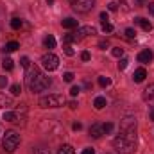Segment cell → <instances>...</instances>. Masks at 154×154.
<instances>
[{"mask_svg": "<svg viewBox=\"0 0 154 154\" xmlns=\"http://www.w3.org/2000/svg\"><path fill=\"white\" fill-rule=\"evenodd\" d=\"M113 147L118 154H134L136 152V131L122 133L113 140Z\"/></svg>", "mask_w": 154, "mask_h": 154, "instance_id": "obj_1", "label": "cell"}, {"mask_svg": "<svg viewBox=\"0 0 154 154\" xmlns=\"http://www.w3.org/2000/svg\"><path fill=\"white\" fill-rule=\"evenodd\" d=\"M27 84H29V90L32 93H38V91H43L50 86V79L43 75L36 66H32V68H29V74H27Z\"/></svg>", "mask_w": 154, "mask_h": 154, "instance_id": "obj_2", "label": "cell"}, {"mask_svg": "<svg viewBox=\"0 0 154 154\" xmlns=\"http://www.w3.org/2000/svg\"><path fill=\"white\" fill-rule=\"evenodd\" d=\"M97 32V29L95 27H91V25H86V27H79L75 32H72V34H66L65 36V45H70L72 41H81V39H84L86 36H90V34H95Z\"/></svg>", "mask_w": 154, "mask_h": 154, "instance_id": "obj_3", "label": "cell"}, {"mask_svg": "<svg viewBox=\"0 0 154 154\" xmlns=\"http://www.w3.org/2000/svg\"><path fill=\"white\" fill-rule=\"evenodd\" d=\"M2 145L5 149V152H14L20 145V136L14 133V131H7L4 140H2Z\"/></svg>", "mask_w": 154, "mask_h": 154, "instance_id": "obj_4", "label": "cell"}, {"mask_svg": "<svg viewBox=\"0 0 154 154\" xmlns=\"http://www.w3.org/2000/svg\"><path fill=\"white\" fill-rule=\"evenodd\" d=\"M63 104H65V97L63 95H47V97L39 99V106L43 109H47V108H61Z\"/></svg>", "mask_w": 154, "mask_h": 154, "instance_id": "obj_5", "label": "cell"}, {"mask_svg": "<svg viewBox=\"0 0 154 154\" xmlns=\"http://www.w3.org/2000/svg\"><path fill=\"white\" fill-rule=\"evenodd\" d=\"M41 66H43L45 70H48V72H54V70L59 66V57H57L56 54L48 52V54H45V56L41 57Z\"/></svg>", "mask_w": 154, "mask_h": 154, "instance_id": "obj_6", "label": "cell"}, {"mask_svg": "<svg viewBox=\"0 0 154 154\" xmlns=\"http://www.w3.org/2000/svg\"><path fill=\"white\" fill-rule=\"evenodd\" d=\"M70 5L75 9L77 13H88L93 9L95 0H70Z\"/></svg>", "mask_w": 154, "mask_h": 154, "instance_id": "obj_7", "label": "cell"}, {"mask_svg": "<svg viewBox=\"0 0 154 154\" xmlns=\"http://www.w3.org/2000/svg\"><path fill=\"white\" fill-rule=\"evenodd\" d=\"M136 131V118L134 116H125L120 122V133H133Z\"/></svg>", "mask_w": 154, "mask_h": 154, "instance_id": "obj_8", "label": "cell"}, {"mask_svg": "<svg viewBox=\"0 0 154 154\" xmlns=\"http://www.w3.org/2000/svg\"><path fill=\"white\" fill-rule=\"evenodd\" d=\"M143 100L151 106V108H154V84H149L145 90H143Z\"/></svg>", "mask_w": 154, "mask_h": 154, "instance_id": "obj_9", "label": "cell"}, {"mask_svg": "<svg viewBox=\"0 0 154 154\" xmlns=\"http://www.w3.org/2000/svg\"><path fill=\"white\" fill-rule=\"evenodd\" d=\"M102 134H104L102 124H99V122L91 124V127H90V136H91V138H95V140H99V138H100Z\"/></svg>", "mask_w": 154, "mask_h": 154, "instance_id": "obj_10", "label": "cell"}, {"mask_svg": "<svg viewBox=\"0 0 154 154\" xmlns=\"http://www.w3.org/2000/svg\"><path fill=\"white\" fill-rule=\"evenodd\" d=\"M152 59H154V54H152V50H149V48H145V50H142V52L138 54V61L143 63V65L151 63Z\"/></svg>", "mask_w": 154, "mask_h": 154, "instance_id": "obj_11", "label": "cell"}, {"mask_svg": "<svg viewBox=\"0 0 154 154\" xmlns=\"http://www.w3.org/2000/svg\"><path fill=\"white\" fill-rule=\"evenodd\" d=\"M145 77H147L145 68H138V70H134V74H133V81H134V82H143Z\"/></svg>", "mask_w": 154, "mask_h": 154, "instance_id": "obj_12", "label": "cell"}, {"mask_svg": "<svg viewBox=\"0 0 154 154\" xmlns=\"http://www.w3.org/2000/svg\"><path fill=\"white\" fill-rule=\"evenodd\" d=\"M134 22H136V23H138V25H140V27H142L143 31H147V32H149V31H152V23H151L149 20H145V18L138 16V18H136Z\"/></svg>", "mask_w": 154, "mask_h": 154, "instance_id": "obj_13", "label": "cell"}, {"mask_svg": "<svg viewBox=\"0 0 154 154\" xmlns=\"http://www.w3.org/2000/svg\"><path fill=\"white\" fill-rule=\"evenodd\" d=\"M4 120L5 122H20V116L14 111H7V113H4Z\"/></svg>", "mask_w": 154, "mask_h": 154, "instance_id": "obj_14", "label": "cell"}, {"mask_svg": "<svg viewBox=\"0 0 154 154\" xmlns=\"http://www.w3.org/2000/svg\"><path fill=\"white\" fill-rule=\"evenodd\" d=\"M11 106H13L11 97H7V95H2V93H0V108H11Z\"/></svg>", "mask_w": 154, "mask_h": 154, "instance_id": "obj_15", "label": "cell"}, {"mask_svg": "<svg viewBox=\"0 0 154 154\" xmlns=\"http://www.w3.org/2000/svg\"><path fill=\"white\" fill-rule=\"evenodd\" d=\"M61 23H63L65 29H75L77 27V20H74V18H65Z\"/></svg>", "mask_w": 154, "mask_h": 154, "instance_id": "obj_16", "label": "cell"}, {"mask_svg": "<svg viewBox=\"0 0 154 154\" xmlns=\"http://www.w3.org/2000/svg\"><path fill=\"white\" fill-rule=\"evenodd\" d=\"M57 154H75V151H74V147H72V145L65 143V145H61V147H59Z\"/></svg>", "mask_w": 154, "mask_h": 154, "instance_id": "obj_17", "label": "cell"}, {"mask_svg": "<svg viewBox=\"0 0 154 154\" xmlns=\"http://www.w3.org/2000/svg\"><path fill=\"white\" fill-rule=\"evenodd\" d=\"M93 106H95V109H104L106 108V99L104 97H97L93 100Z\"/></svg>", "mask_w": 154, "mask_h": 154, "instance_id": "obj_18", "label": "cell"}, {"mask_svg": "<svg viewBox=\"0 0 154 154\" xmlns=\"http://www.w3.org/2000/svg\"><path fill=\"white\" fill-rule=\"evenodd\" d=\"M16 48H20V43H18V41H9V43L4 47V50H5V52H14Z\"/></svg>", "mask_w": 154, "mask_h": 154, "instance_id": "obj_19", "label": "cell"}, {"mask_svg": "<svg viewBox=\"0 0 154 154\" xmlns=\"http://www.w3.org/2000/svg\"><path fill=\"white\" fill-rule=\"evenodd\" d=\"M43 45H45V47H47V48H54V47H56V38H54V36H50V34H48V36H47V38L43 39Z\"/></svg>", "mask_w": 154, "mask_h": 154, "instance_id": "obj_20", "label": "cell"}, {"mask_svg": "<svg viewBox=\"0 0 154 154\" xmlns=\"http://www.w3.org/2000/svg\"><path fill=\"white\" fill-rule=\"evenodd\" d=\"M99 84H100L102 88H108V86L111 84V79H109V77H106V75H100V77H99Z\"/></svg>", "mask_w": 154, "mask_h": 154, "instance_id": "obj_21", "label": "cell"}, {"mask_svg": "<svg viewBox=\"0 0 154 154\" xmlns=\"http://www.w3.org/2000/svg\"><path fill=\"white\" fill-rule=\"evenodd\" d=\"M2 66H4V70H13V66H14V63H13V59H9V57H5V59L2 61Z\"/></svg>", "mask_w": 154, "mask_h": 154, "instance_id": "obj_22", "label": "cell"}, {"mask_svg": "<svg viewBox=\"0 0 154 154\" xmlns=\"http://www.w3.org/2000/svg\"><path fill=\"white\" fill-rule=\"evenodd\" d=\"M124 36H125V39H134L136 38V31L134 29H125L124 31Z\"/></svg>", "mask_w": 154, "mask_h": 154, "instance_id": "obj_23", "label": "cell"}, {"mask_svg": "<svg viewBox=\"0 0 154 154\" xmlns=\"http://www.w3.org/2000/svg\"><path fill=\"white\" fill-rule=\"evenodd\" d=\"M22 25H23V22H22L20 18H13V20H11V27H13L14 31H18Z\"/></svg>", "mask_w": 154, "mask_h": 154, "instance_id": "obj_24", "label": "cell"}, {"mask_svg": "<svg viewBox=\"0 0 154 154\" xmlns=\"http://www.w3.org/2000/svg\"><path fill=\"white\" fill-rule=\"evenodd\" d=\"M127 65H129V59H127V57H120V61H118V70H125Z\"/></svg>", "mask_w": 154, "mask_h": 154, "instance_id": "obj_25", "label": "cell"}, {"mask_svg": "<svg viewBox=\"0 0 154 154\" xmlns=\"http://www.w3.org/2000/svg\"><path fill=\"white\" fill-rule=\"evenodd\" d=\"M102 31L109 34V32H113V31H115V27H113V25H111L109 22H104V23H102Z\"/></svg>", "mask_w": 154, "mask_h": 154, "instance_id": "obj_26", "label": "cell"}, {"mask_svg": "<svg viewBox=\"0 0 154 154\" xmlns=\"http://www.w3.org/2000/svg\"><path fill=\"white\" fill-rule=\"evenodd\" d=\"M11 93H13L14 97H18V95L22 93V86H20V84H13V86H11Z\"/></svg>", "mask_w": 154, "mask_h": 154, "instance_id": "obj_27", "label": "cell"}, {"mask_svg": "<svg viewBox=\"0 0 154 154\" xmlns=\"http://www.w3.org/2000/svg\"><path fill=\"white\" fill-rule=\"evenodd\" d=\"M113 127H115V125H113L111 122H108V124H102V129H104V134H109V133L113 131Z\"/></svg>", "mask_w": 154, "mask_h": 154, "instance_id": "obj_28", "label": "cell"}, {"mask_svg": "<svg viewBox=\"0 0 154 154\" xmlns=\"http://www.w3.org/2000/svg\"><path fill=\"white\" fill-rule=\"evenodd\" d=\"M111 54H113L115 57H118V59H120V57L124 56V48H120V47H115V48L111 50Z\"/></svg>", "mask_w": 154, "mask_h": 154, "instance_id": "obj_29", "label": "cell"}, {"mask_svg": "<svg viewBox=\"0 0 154 154\" xmlns=\"http://www.w3.org/2000/svg\"><path fill=\"white\" fill-rule=\"evenodd\" d=\"M20 65H22L23 68H31V61H29V57H22V59H20Z\"/></svg>", "mask_w": 154, "mask_h": 154, "instance_id": "obj_30", "label": "cell"}, {"mask_svg": "<svg viewBox=\"0 0 154 154\" xmlns=\"http://www.w3.org/2000/svg\"><path fill=\"white\" fill-rule=\"evenodd\" d=\"M63 48H65V54H66V56H74V54H75L74 48H72V45H65Z\"/></svg>", "mask_w": 154, "mask_h": 154, "instance_id": "obj_31", "label": "cell"}, {"mask_svg": "<svg viewBox=\"0 0 154 154\" xmlns=\"http://www.w3.org/2000/svg\"><path fill=\"white\" fill-rule=\"evenodd\" d=\"M74 74H72V72H66V74H65V75H63V79H65V82H72V81H74Z\"/></svg>", "mask_w": 154, "mask_h": 154, "instance_id": "obj_32", "label": "cell"}, {"mask_svg": "<svg viewBox=\"0 0 154 154\" xmlns=\"http://www.w3.org/2000/svg\"><path fill=\"white\" fill-rule=\"evenodd\" d=\"M79 91H81V88H79V86H72V88H70V95H72V97H77V95H79Z\"/></svg>", "mask_w": 154, "mask_h": 154, "instance_id": "obj_33", "label": "cell"}, {"mask_svg": "<svg viewBox=\"0 0 154 154\" xmlns=\"http://www.w3.org/2000/svg\"><path fill=\"white\" fill-rule=\"evenodd\" d=\"M34 154H50V151H48L47 147H38V149L34 151Z\"/></svg>", "mask_w": 154, "mask_h": 154, "instance_id": "obj_34", "label": "cell"}, {"mask_svg": "<svg viewBox=\"0 0 154 154\" xmlns=\"http://www.w3.org/2000/svg\"><path fill=\"white\" fill-rule=\"evenodd\" d=\"M90 57H91V56H90V52H88V50H84V52L81 54V59H82V61H90Z\"/></svg>", "mask_w": 154, "mask_h": 154, "instance_id": "obj_35", "label": "cell"}, {"mask_svg": "<svg viewBox=\"0 0 154 154\" xmlns=\"http://www.w3.org/2000/svg\"><path fill=\"white\" fill-rule=\"evenodd\" d=\"M5 86H7V77L0 75V88H5Z\"/></svg>", "mask_w": 154, "mask_h": 154, "instance_id": "obj_36", "label": "cell"}, {"mask_svg": "<svg viewBox=\"0 0 154 154\" xmlns=\"http://www.w3.org/2000/svg\"><path fill=\"white\" fill-rule=\"evenodd\" d=\"M108 9H109V11H116V9H118V4H116V2H109V4H108Z\"/></svg>", "mask_w": 154, "mask_h": 154, "instance_id": "obj_37", "label": "cell"}, {"mask_svg": "<svg viewBox=\"0 0 154 154\" xmlns=\"http://www.w3.org/2000/svg\"><path fill=\"white\" fill-rule=\"evenodd\" d=\"M72 129H74V131H81V129H82V124H81V122H74V124H72Z\"/></svg>", "mask_w": 154, "mask_h": 154, "instance_id": "obj_38", "label": "cell"}, {"mask_svg": "<svg viewBox=\"0 0 154 154\" xmlns=\"http://www.w3.org/2000/svg\"><path fill=\"white\" fill-rule=\"evenodd\" d=\"M100 20H102V23L109 20V18H108V13H106V11H102V13H100Z\"/></svg>", "mask_w": 154, "mask_h": 154, "instance_id": "obj_39", "label": "cell"}, {"mask_svg": "<svg viewBox=\"0 0 154 154\" xmlns=\"http://www.w3.org/2000/svg\"><path fill=\"white\" fill-rule=\"evenodd\" d=\"M99 47H100V48H104V50H106V48H108V47H109V43H108V41H104V39H102V41H100V43H99Z\"/></svg>", "mask_w": 154, "mask_h": 154, "instance_id": "obj_40", "label": "cell"}, {"mask_svg": "<svg viewBox=\"0 0 154 154\" xmlns=\"http://www.w3.org/2000/svg\"><path fill=\"white\" fill-rule=\"evenodd\" d=\"M81 154H95V151H93L91 147H88V149H84V151H82Z\"/></svg>", "mask_w": 154, "mask_h": 154, "instance_id": "obj_41", "label": "cell"}, {"mask_svg": "<svg viewBox=\"0 0 154 154\" xmlns=\"http://www.w3.org/2000/svg\"><path fill=\"white\" fill-rule=\"evenodd\" d=\"M68 106H70V109H77V106H79V104H77L75 100H72V102H70Z\"/></svg>", "mask_w": 154, "mask_h": 154, "instance_id": "obj_42", "label": "cell"}, {"mask_svg": "<svg viewBox=\"0 0 154 154\" xmlns=\"http://www.w3.org/2000/svg\"><path fill=\"white\" fill-rule=\"evenodd\" d=\"M149 13L154 16V2H151V4H149Z\"/></svg>", "mask_w": 154, "mask_h": 154, "instance_id": "obj_43", "label": "cell"}, {"mask_svg": "<svg viewBox=\"0 0 154 154\" xmlns=\"http://www.w3.org/2000/svg\"><path fill=\"white\" fill-rule=\"evenodd\" d=\"M149 118L154 122V108H151V111H149Z\"/></svg>", "mask_w": 154, "mask_h": 154, "instance_id": "obj_44", "label": "cell"}, {"mask_svg": "<svg viewBox=\"0 0 154 154\" xmlns=\"http://www.w3.org/2000/svg\"><path fill=\"white\" fill-rule=\"evenodd\" d=\"M47 4H48V5H50V4H54V0H47Z\"/></svg>", "mask_w": 154, "mask_h": 154, "instance_id": "obj_45", "label": "cell"}]
</instances>
